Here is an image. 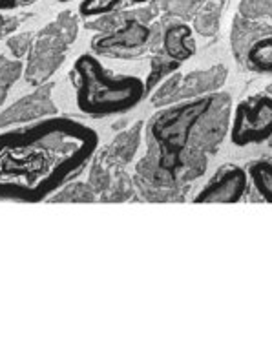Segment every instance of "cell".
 Wrapping results in <instances>:
<instances>
[{
    "instance_id": "obj_3",
    "label": "cell",
    "mask_w": 272,
    "mask_h": 356,
    "mask_svg": "<svg viewBox=\"0 0 272 356\" xmlns=\"http://www.w3.org/2000/svg\"><path fill=\"white\" fill-rule=\"evenodd\" d=\"M157 11L122 10L108 15L95 17L84 28L97 31L92 37L90 49L97 57L128 60L150 54L154 44V24Z\"/></svg>"
},
{
    "instance_id": "obj_5",
    "label": "cell",
    "mask_w": 272,
    "mask_h": 356,
    "mask_svg": "<svg viewBox=\"0 0 272 356\" xmlns=\"http://www.w3.org/2000/svg\"><path fill=\"white\" fill-rule=\"evenodd\" d=\"M227 79H229V70L225 64H214L209 68H195L190 72H181L179 68L168 75L156 90H152L148 97L154 108L192 101L219 92L227 83Z\"/></svg>"
},
{
    "instance_id": "obj_26",
    "label": "cell",
    "mask_w": 272,
    "mask_h": 356,
    "mask_svg": "<svg viewBox=\"0 0 272 356\" xmlns=\"http://www.w3.org/2000/svg\"><path fill=\"white\" fill-rule=\"evenodd\" d=\"M271 145H272V139H271Z\"/></svg>"
},
{
    "instance_id": "obj_10",
    "label": "cell",
    "mask_w": 272,
    "mask_h": 356,
    "mask_svg": "<svg viewBox=\"0 0 272 356\" xmlns=\"http://www.w3.org/2000/svg\"><path fill=\"white\" fill-rule=\"evenodd\" d=\"M250 188V177L247 168L236 163H225L214 172L194 195V203H239L247 197Z\"/></svg>"
},
{
    "instance_id": "obj_13",
    "label": "cell",
    "mask_w": 272,
    "mask_h": 356,
    "mask_svg": "<svg viewBox=\"0 0 272 356\" xmlns=\"http://www.w3.org/2000/svg\"><path fill=\"white\" fill-rule=\"evenodd\" d=\"M250 185L265 203H272V159L262 157L247 166Z\"/></svg>"
},
{
    "instance_id": "obj_17",
    "label": "cell",
    "mask_w": 272,
    "mask_h": 356,
    "mask_svg": "<svg viewBox=\"0 0 272 356\" xmlns=\"http://www.w3.org/2000/svg\"><path fill=\"white\" fill-rule=\"evenodd\" d=\"M183 64L175 63L172 60L170 57H166L165 54H152V59H150V72L146 75L145 83H146V90H148V95H150L152 90H156L163 81H165L168 75H172L174 72L181 68Z\"/></svg>"
},
{
    "instance_id": "obj_19",
    "label": "cell",
    "mask_w": 272,
    "mask_h": 356,
    "mask_svg": "<svg viewBox=\"0 0 272 356\" xmlns=\"http://www.w3.org/2000/svg\"><path fill=\"white\" fill-rule=\"evenodd\" d=\"M33 31H26V33H13L8 37L6 40V46L10 49V54L13 59L24 60L26 55L29 54L31 49V44H33Z\"/></svg>"
},
{
    "instance_id": "obj_18",
    "label": "cell",
    "mask_w": 272,
    "mask_h": 356,
    "mask_svg": "<svg viewBox=\"0 0 272 356\" xmlns=\"http://www.w3.org/2000/svg\"><path fill=\"white\" fill-rule=\"evenodd\" d=\"M219 8H221V2L218 6L210 4V6H205L203 10H200L195 13L194 20H192V28L198 35L201 37H216L219 31Z\"/></svg>"
},
{
    "instance_id": "obj_12",
    "label": "cell",
    "mask_w": 272,
    "mask_h": 356,
    "mask_svg": "<svg viewBox=\"0 0 272 356\" xmlns=\"http://www.w3.org/2000/svg\"><path fill=\"white\" fill-rule=\"evenodd\" d=\"M143 139H145V121H136L130 128H125L122 132L117 134L113 141L104 147V152L115 163L128 166L136 159Z\"/></svg>"
},
{
    "instance_id": "obj_7",
    "label": "cell",
    "mask_w": 272,
    "mask_h": 356,
    "mask_svg": "<svg viewBox=\"0 0 272 356\" xmlns=\"http://www.w3.org/2000/svg\"><path fill=\"white\" fill-rule=\"evenodd\" d=\"M230 143L236 147L262 145L272 139V93H256L239 101L230 119Z\"/></svg>"
},
{
    "instance_id": "obj_22",
    "label": "cell",
    "mask_w": 272,
    "mask_h": 356,
    "mask_svg": "<svg viewBox=\"0 0 272 356\" xmlns=\"http://www.w3.org/2000/svg\"><path fill=\"white\" fill-rule=\"evenodd\" d=\"M19 6V0H0V11L15 10Z\"/></svg>"
},
{
    "instance_id": "obj_20",
    "label": "cell",
    "mask_w": 272,
    "mask_h": 356,
    "mask_svg": "<svg viewBox=\"0 0 272 356\" xmlns=\"http://www.w3.org/2000/svg\"><path fill=\"white\" fill-rule=\"evenodd\" d=\"M239 11L245 19L258 20L267 17L272 20V0H243Z\"/></svg>"
},
{
    "instance_id": "obj_1",
    "label": "cell",
    "mask_w": 272,
    "mask_h": 356,
    "mask_svg": "<svg viewBox=\"0 0 272 356\" xmlns=\"http://www.w3.org/2000/svg\"><path fill=\"white\" fill-rule=\"evenodd\" d=\"M99 148V134L68 115L0 134V201L40 203L77 179Z\"/></svg>"
},
{
    "instance_id": "obj_4",
    "label": "cell",
    "mask_w": 272,
    "mask_h": 356,
    "mask_svg": "<svg viewBox=\"0 0 272 356\" xmlns=\"http://www.w3.org/2000/svg\"><path fill=\"white\" fill-rule=\"evenodd\" d=\"M79 35V20L72 11L58 13L57 19L48 22L33 37V44L26 55L24 77L29 86L48 83L63 66L68 51Z\"/></svg>"
},
{
    "instance_id": "obj_25",
    "label": "cell",
    "mask_w": 272,
    "mask_h": 356,
    "mask_svg": "<svg viewBox=\"0 0 272 356\" xmlns=\"http://www.w3.org/2000/svg\"><path fill=\"white\" fill-rule=\"evenodd\" d=\"M57 2H70V0H57Z\"/></svg>"
},
{
    "instance_id": "obj_24",
    "label": "cell",
    "mask_w": 272,
    "mask_h": 356,
    "mask_svg": "<svg viewBox=\"0 0 272 356\" xmlns=\"http://www.w3.org/2000/svg\"><path fill=\"white\" fill-rule=\"evenodd\" d=\"M267 92H271V93H272V84H271V86H269V88H267Z\"/></svg>"
},
{
    "instance_id": "obj_8",
    "label": "cell",
    "mask_w": 272,
    "mask_h": 356,
    "mask_svg": "<svg viewBox=\"0 0 272 356\" xmlns=\"http://www.w3.org/2000/svg\"><path fill=\"white\" fill-rule=\"evenodd\" d=\"M125 168V165L110 159L104 148L95 152V156L88 165V183L95 191L99 201L122 203L137 197L134 176H130Z\"/></svg>"
},
{
    "instance_id": "obj_11",
    "label": "cell",
    "mask_w": 272,
    "mask_h": 356,
    "mask_svg": "<svg viewBox=\"0 0 272 356\" xmlns=\"http://www.w3.org/2000/svg\"><path fill=\"white\" fill-rule=\"evenodd\" d=\"M195 31L185 20H163L154 24V44L150 54H165L172 60L185 64L198 51Z\"/></svg>"
},
{
    "instance_id": "obj_6",
    "label": "cell",
    "mask_w": 272,
    "mask_h": 356,
    "mask_svg": "<svg viewBox=\"0 0 272 356\" xmlns=\"http://www.w3.org/2000/svg\"><path fill=\"white\" fill-rule=\"evenodd\" d=\"M230 48L248 72L272 75V24L238 17L230 31Z\"/></svg>"
},
{
    "instance_id": "obj_15",
    "label": "cell",
    "mask_w": 272,
    "mask_h": 356,
    "mask_svg": "<svg viewBox=\"0 0 272 356\" xmlns=\"http://www.w3.org/2000/svg\"><path fill=\"white\" fill-rule=\"evenodd\" d=\"M48 201L49 203H95L99 200L88 181L83 183V181L73 179L61 186Z\"/></svg>"
},
{
    "instance_id": "obj_23",
    "label": "cell",
    "mask_w": 272,
    "mask_h": 356,
    "mask_svg": "<svg viewBox=\"0 0 272 356\" xmlns=\"http://www.w3.org/2000/svg\"><path fill=\"white\" fill-rule=\"evenodd\" d=\"M35 0H19V4H31Z\"/></svg>"
},
{
    "instance_id": "obj_21",
    "label": "cell",
    "mask_w": 272,
    "mask_h": 356,
    "mask_svg": "<svg viewBox=\"0 0 272 356\" xmlns=\"http://www.w3.org/2000/svg\"><path fill=\"white\" fill-rule=\"evenodd\" d=\"M20 26L19 17H10L0 13V39H8L10 35H13L17 31V28Z\"/></svg>"
},
{
    "instance_id": "obj_14",
    "label": "cell",
    "mask_w": 272,
    "mask_h": 356,
    "mask_svg": "<svg viewBox=\"0 0 272 356\" xmlns=\"http://www.w3.org/2000/svg\"><path fill=\"white\" fill-rule=\"evenodd\" d=\"M150 0H83L79 4V13L84 19H95V17L115 13V11L128 10L131 6L148 4Z\"/></svg>"
},
{
    "instance_id": "obj_9",
    "label": "cell",
    "mask_w": 272,
    "mask_h": 356,
    "mask_svg": "<svg viewBox=\"0 0 272 356\" xmlns=\"http://www.w3.org/2000/svg\"><path fill=\"white\" fill-rule=\"evenodd\" d=\"M55 83H44L22 97H19L10 106L0 110V130L20 124L37 122L40 119L57 115L58 108L54 101Z\"/></svg>"
},
{
    "instance_id": "obj_2",
    "label": "cell",
    "mask_w": 272,
    "mask_h": 356,
    "mask_svg": "<svg viewBox=\"0 0 272 356\" xmlns=\"http://www.w3.org/2000/svg\"><path fill=\"white\" fill-rule=\"evenodd\" d=\"M75 104L88 118H110L127 113L148 97L145 79L113 74L95 54L79 55L70 72Z\"/></svg>"
},
{
    "instance_id": "obj_16",
    "label": "cell",
    "mask_w": 272,
    "mask_h": 356,
    "mask_svg": "<svg viewBox=\"0 0 272 356\" xmlns=\"http://www.w3.org/2000/svg\"><path fill=\"white\" fill-rule=\"evenodd\" d=\"M24 74V63L8 55L0 54V106L6 103V99L19 83V79Z\"/></svg>"
}]
</instances>
